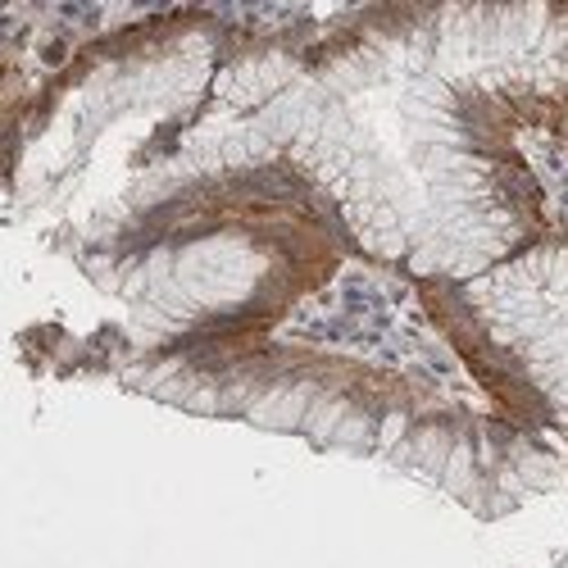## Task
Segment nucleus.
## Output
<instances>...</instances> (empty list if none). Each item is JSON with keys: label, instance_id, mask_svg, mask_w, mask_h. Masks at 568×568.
Returning <instances> with one entry per match:
<instances>
[{"label": "nucleus", "instance_id": "obj_3", "mask_svg": "<svg viewBox=\"0 0 568 568\" xmlns=\"http://www.w3.org/2000/svg\"><path fill=\"white\" fill-rule=\"evenodd\" d=\"M214 14H169L73 55L10 136V219L55 242L101 223L201 119L227 60Z\"/></svg>", "mask_w": 568, "mask_h": 568}, {"label": "nucleus", "instance_id": "obj_5", "mask_svg": "<svg viewBox=\"0 0 568 568\" xmlns=\"http://www.w3.org/2000/svg\"><path fill=\"white\" fill-rule=\"evenodd\" d=\"M442 337L518 433L568 450V232L459 282L418 287Z\"/></svg>", "mask_w": 568, "mask_h": 568}, {"label": "nucleus", "instance_id": "obj_1", "mask_svg": "<svg viewBox=\"0 0 568 568\" xmlns=\"http://www.w3.org/2000/svg\"><path fill=\"white\" fill-rule=\"evenodd\" d=\"M128 392L373 459L500 518L555 483V459L509 418L409 373L296 342H223L114 368Z\"/></svg>", "mask_w": 568, "mask_h": 568}, {"label": "nucleus", "instance_id": "obj_4", "mask_svg": "<svg viewBox=\"0 0 568 568\" xmlns=\"http://www.w3.org/2000/svg\"><path fill=\"white\" fill-rule=\"evenodd\" d=\"M414 82L468 155L524 164V128L568 136V6H414Z\"/></svg>", "mask_w": 568, "mask_h": 568}, {"label": "nucleus", "instance_id": "obj_2", "mask_svg": "<svg viewBox=\"0 0 568 568\" xmlns=\"http://www.w3.org/2000/svg\"><path fill=\"white\" fill-rule=\"evenodd\" d=\"M69 255L114 310V368H123L264 337L333 277L346 242L296 186L236 178L141 205Z\"/></svg>", "mask_w": 568, "mask_h": 568}]
</instances>
